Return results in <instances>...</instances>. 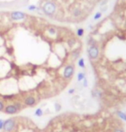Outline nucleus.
I'll return each instance as SVG.
<instances>
[{"label":"nucleus","instance_id":"nucleus-18","mask_svg":"<svg viewBox=\"0 0 126 132\" xmlns=\"http://www.w3.org/2000/svg\"><path fill=\"white\" fill-rule=\"evenodd\" d=\"M72 54H73V58H74V59H76V58L78 57L79 55H80V51L76 50V51H73Z\"/></svg>","mask_w":126,"mask_h":132},{"label":"nucleus","instance_id":"nucleus-25","mask_svg":"<svg viewBox=\"0 0 126 132\" xmlns=\"http://www.w3.org/2000/svg\"><path fill=\"white\" fill-rule=\"evenodd\" d=\"M74 93V89H70L69 91H68V93H70V94H71V93Z\"/></svg>","mask_w":126,"mask_h":132},{"label":"nucleus","instance_id":"nucleus-24","mask_svg":"<svg viewBox=\"0 0 126 132\" xmlns=\"http://www.w3.org/2000/svg\"><path fill=\"white\" fill-rule=\"evenodd\" d=\"M113 132H124V131L122 129H119V128H118V129H115Z\"/></svg>","mask_w":126,"mask_h":132},{"label":"nucleus","instance_id":"nucleus-15","mask_svg":"<svg viewBox=\"0 0 126 132\" xmlns=\"http://www.w3.org/2000/svg\"><path fill=\"white\" fill-rule=\"evenodd\" d=\"M28 10H30V11H35V10H37V7L35 6V4H31V5H29L28 6Z\"/></svg>","mask_w":126,"mask_h":132},{"label":"nucleus","instance_id":"nucleus-16","mask_svg":"<svg viewBox=\"0 0 126 132\" xmlns=\"http://www.w3.org/2000/svg\"><path fill=\"white\" fill-rule=\"evenodd\" d=\"M48 30L51 35H55V34L56 33V30H55V28H54V27H50V28H48Z\"/></svg>","mask_w":126,"mask_h":132},{"label":"nucleus","instance_id":"nucleus-23","mask_svg":"<svg viewBox=\"0 0 126 132\" xmlns=\"http://www.w3.org/2000/svg\"><path fill=\"white\" fill-rule=\"evenodd\" d=\"M83 86H85V87H87V86H88V83H87V79L86 78H85V79H83Z\"/></svg>","mask_w":126,"mask_h":132},{"label":"nucleus","instance_id":"nucleus-8","mask_svg":"<svg viewBox=\"0 0 126 132\" xmlns=\"http://www.w3.org/2000/svg\"><path fill=\"white\" fill-rule=\"evenodd\" d=\"M81 14H82V11L80 8H75L74 10H73V17H80V16H81Z\"/></svg>","mask_w":126,"mask_h":132},{"label":"nucleus","instance_id":"nucleus-21","mask_svg":"<svg viewBox=\"0 0 126 132\" xmlns=\"http://www.w3.org/2000/svg\"><path fill=\"white\" fill-rule=\"evenodd\" d=\"M92 93H93V95L94 96V97H99V95H100V93L98 91H93Z\"/></svg>","mask_w":126,"mask_h":132},{"label":"nucleus","instance_id":"nucleus-22","mask_svg":"<svg viewBox=\"0 0 126 132\" xmlns=\"http://www.w3.org/2000/svg\"><path fill=\"white\" fill-rule=\"evenodd\" d=\"M3 124H4V121L3 119H0V131L3 130Z\"/></svg>","mask_w":126,"mask_h":132},{"label":"nucleus","instance_id":"nucleus-13","mask_svg":"<svg viewBox=\"0 0 126 132\" xmlns=\"http://www.w3.org/2000/svg\"><path fill=\"white\" fill-rule=\"evenodd\" d=\"M35 115L36 116V117H42V116L43 115L42 110L41 109V108H37V109L35 110Z\"/></svg>","mask_w":126,"mask_h":132},{"label":"nucleus","instance_id":"nucleus-3","mask_svg":"<svg viewBox=\"0 0 126 132\" xmlns=\"http://www.w3.org/2000/svg\"><path fill=\"white\" fill-rule=\"evenodd\" d=\"M87 53H88L89 57L91 58L92 60H95L98 57V55H99V49H98V48L96 45H91V46L88 48Z\"/></svg>","mask_w":126,"mask_h":132},{"label":"nucleus","instance_id":"nucleus-20","mask_svg":"<svg viewBox=\"0 0 126 132\" xmlns=\"http://www.w3.org/2000/svg\"><path fill=\"white\" fill-rule=\"evenodd\" d=\"M74 43H75V40L73 39V38H72V39H69V41H68V44H69V46H73Z\"/></svg>","mask_w":126,"mask_h":132},{"label":"nucleus","instance_id":"nucleus-10","mask_svg":"<svg viewBox=\"0 0 126 132\" xmlns=\"http://www.w3.org/2000/svg\"><path fill=\"white\" fill-rule=\"evenodd\" d=\"M78 66H80V68H85L86 65H85V60L83 59V58H80V59H79V61H78Z\"/></svg>","mask_w":126,"mask_h":132},{"label":"nucleus","instance_id":"nucleus-4","mask_svg":"<svg viewBox=\"0 0 126 132\" xmlns=\"http://www.w3.org/2000/svg\"><path fill=\"white\" fill-rule=\"evenodd\" d=\"M27 17V15L24 12L18 11V10H15V11L10 12V17L12 21H22V20L25 19Z\"/></svg>","mask_w":126,"mask_h":132},{"label":"nucleus","instance_id":"nucleus-9","mask_svg":"<svg viewBox=\"0 0 126 132\" xmlns=\"http://www.w3.org/2000/svg\"><path fill=\"white\" fill-rule=\"evenodd\" d=\"M117 114H118V117H119L120 119H122V120L126 122V114L125 112H123V111H117Z\"/></svg>","mask_w":126,"mask_h":132},{"label":"nucleus","instance_id":"nucleus-1","mask_svg":"<svg viewBox=\"0 0 126 132\" xmlns=\"http://www.w3.org/2000/svg\"><path fill=\"white\" fill-rule=\"evenodd\" d=\"M56 4H55L54 2L51 1H48L42 5V12L45 14V15L48 16V17H51L56 11Z\"/></svg>","mask_w":126,"mask_h":132},{"label":"nucleus","instance_id":"nucleus-14","mask_svg":"<svg viewBox=\"0 0 126 132\" xmlns=\"http://www.w3.org/2000/svg\"><path fill=\"white\" fill-rule=\"evenodd\" d=\"M101 17H102V12L101 11H98L94 15V17H93V19H94V20H98V19L101 18Z\"/></svg>","mask_w":126,"mask_h":132},{"label":"nucleus","instance_id":"nucleus-11","mask_svg":"<svg viewBox=\"0 0 126 132\" xmlns=\"http://www.w3.org/2000/svg\"><path fill=\"white\" fill-rule=\"evenodd\" d=\"M85 78H86V75H85V73H82V72L79 73L78 75H77V79H78V81H82Z\"/></svg>","mask_w":126,"mask_h":132},{"label":"nucleus","instance_id":"nucleus-19","mask_svg":"<svg viewBox=\"0 0 126 132\" xmlns=\"http://www.w3.org/2000/svg\"><path fill=\"white\" fill-rule=\"evenodd\" d=\"M4 104H3V102L2 100H0V111H3V110H4Z\"/></svg>","mask_w":126,"mask_h":132},{"label":"nucleus","instance_id":"nucleus-7","mask_svg":"<svg viewBox=\"0 0 126 132\" xmlns=\"http://www.w3.org/2000/svg\"><path fill=\"white\" fill-rule=\"evenodd\" d=\"M36 103V99L33 96H28L24 99V104L27 106H34Z\"/></svg>","mask_w":126,"mask_h":132},{"label":"nucleus","instance_id":"nucleus-2","mask_svg":"<svg viewBox=\"0 0 126 132\" xmlns=\"http://www.w3.org/2000/svg\"><path fill=\"white\" fill-rule=\"evenodd\" d=\"M16 127V121L13 118H9L4 121L3 124V131L5 132H11Z\"/></svg>","mask_w":126,"mask_h":132},{"label":"nucleus","instance_id":"nucleus-6","mask_svg":"<svg viewBox=\"0 0 126 132\" xmlns=\"http://www.w3.org/2000/svg\"><path fill=\"white\" fill-rule=\"evenodd\" d=\"M18 108L16 106V104H8V105H6L4 107V110H3V111H4L6 114H9V115H13V114H16L18 111Z\"/></svg>","mask_w":126,"mask_h":132},{"label":"nucleus","instance_id":"nucleus-12","mask_svg":"<svg viewBox=\"0 0 126 132\" xmlns=\"http://www.w3.org/2000/svg\"><path fill=\"white\" fill-rule=\"evenodd\" d=\"M84 33H85V30L83 28H80L77 30V35H78L79 37H82L84 35Z\"/></svg>","mask_w":126,"mask_h":132},{"label":"nucleus","instance_id":"nucleus-5","mask_svg":"<svg viewBox=\"0 0 126 132\" xmlns=\"http://www.w3.org/2000/svg\"><path fill=\"white\" fill-rule=\"evenodd\" d=\"M74 73V66L73 65H67L65 66L64 71H63V77L66 79H69L70 78L73 77Z\"/></svg>","mask_w":126,"mask_h":132},{"label":"nucleus","instance_id":"nucleus-17","mask_svg":"<svg viewBox=\"0 0 126 132\" xmlns=\"http://www.w3.org/2000/svg\"><path fill=\"white\" fill-rule=\"evenodd\" d=\"M55 111H61V109H62V105H61L60 104H58V103H55Z\"/></svg>","mask_w":126,"mask_h":132}]
</instances>
